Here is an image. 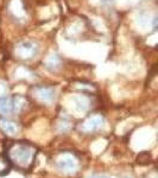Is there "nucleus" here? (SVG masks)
<instances>
[{
    "label": "nucleus",
    "instance_id": "1",
    "mask_svg": "<svg viewBox=\"0 0 158 178\" xmlns=\"http://www.w3.org/2000/svg\"><path fill=\"white\" fill-rule=\"evenodd\" d=\"M94 178H106V177H94Z\"/></svg>",
    "mask_w": 158,
    "mask_h": 178
}]
</instances>
